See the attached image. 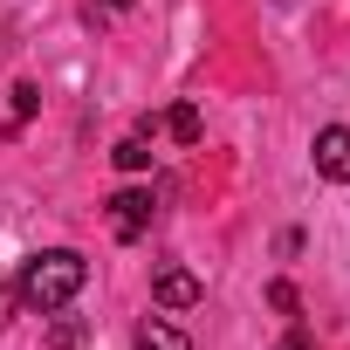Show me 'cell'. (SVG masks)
Listing matches in <instances>:
<instances>
[{
  "label": "cell",
  "mask_w": 350,
  "mask_h": 350,
  "mask_svg": "<svg viewBox=\"0 0 350 350\" xmlns=\"http://www.w3.org/2000/svg\"><path fill=\"white\" fill-rule=\"evenodd\" d=\"M83 282H90V261L76 254V247H49V254H28L21 261V275H14V288H21V302L28 309H69L76 295H83Z\"/></svg>",
  "instance_id": "cell-1"
},
{
  "label": "cell",
  "mask_w": 350,
  "mask_h": 350,
  "mask_svg": "<svg viewBox=\"0 0 350 350\" xmlns=\"http://www.w3.org/2000/svg\"><path fill=\"white\" fill-rule=\"evenodd\" d=\"M151 213H158V200H151L144 186H124V193H110V234H117V241H137V234L151 227Z\"/></svg>",
  "instance_id": "cell-2"
},
{
  "label": "cell",
  "mask_w": 350,
  "mask_h": 350,
  "mask_svg": "<svg viewBox=\"0 0 350 350\" xmlns=\"http://www.w3.org/2000/svg\"><path fill=\"white\" fill-rule=\"evenodd\" d=\"M316 172L329 186H350V124H323L316 131Z\"/></svg>",
  "instance_id": "cell-3"
},
{
  "label": "cell",
  "mask_w": 350,
  "mask_h": 350,
  "mask_svg": "<svg viewBox=\"0 0 350 350\" xmlns=\"http://www.w3.org/2000/svg\"><path fill=\"white\" fill-rule=\"evenodd\" d=\"M151 295H158V309H200V275L193 268H158V282H151Z\"/></svg>",
  "instance_id": "cell-4"
},
{
  "label": "cell",
  "mask_w": 350,
  "mask_h": 350,
  "mask_svg": "<svg viewBox=\"0 0 350 350\" xmlns=\"http://www.w3.org/2000/svg\"><path fill=\"white\" fill-rule=\"evenodd\" d=\"M158 131H165L172 144H200V110H193V103H172V110L158 117Z\"/></svg>",
  "instance_id": "cell-5"
},
{
  "label": "cell",
  "mask_w": 350,
  "mask_h": 350,
  "mask_svg": "<svg viewBox=\"0 0 350 350\" xmlns=\"http://www.w3.org/2000/svg\"><path fill=\"white\" fill-rule=\"evenodd\" d=\"M137 350H193V343H186V329H172V323L151 316V323H137Z\"/></svg>",
  "instance_id": "cell-6"
},
{
  "label": "cell",
  "mask_w": 350,
  "mask_h": 350,
  "mask_svg": "<svg viewBox=\"0 0 350 350\" xmlns=\"http://www.w3.org/2000/svg\"><path fill=\"white\" fill-rule=\"evenodd\" d=\"M110 158H117V172H144V165H151L144 131H137V137H117V144H110Z\"/></svg>",
  "instance_id": "cell-7"
},
{
  "label": "cell",
  "mask_w": 350,
  "mask_h": 350,
  "mask_svg": "<svg viewBox=\"0 0 350 350\" xmlns=\"http://www.w3.org/2000/svg\"><path fill=\"white\" fill-rule=\"evenodd\" d=\"M268 302H275V309H282V316H295V309H302V295H295V288H288V282H275V288H268Z\"/></svg>",
  "instance_id": "cell-8"
},
{
  "label": "cell",
  "mask_w": 350,
  "mask_h": 350,
  "mask_svg": "<svg viewBox=\"0 0 350 350\" xmlns=\"http://www.w3.org/2000/svg\"><path fill=\"white\" fill-rule=\"evenodd\" d=\"M76 343H83V329H76V323H62V329H55V350H76Z\"/></svg>",
  "instance_id": "cell-9"
},
{
  "label": "cell",
  "mask_w": 350,
  "mask_h": 350,
  "mask_svg": "<svg viewBox=\"0 0 350 350\" xmlns=\"http://www.w3.org/2000/svg\"><path fill=\"white\" fill-rule=\"evenodd\" d=\"M275 350H316V343H309V329H288V336H282Z\"/></svg>",
  "instance_id": "cell-10"
},
{
  "label": "cell",
  "mask_w": 350,
  "mask_h": 350,
  "mask_svg": "<svg viewBox=\"0 0 350 350\" xmlns=\"http://www.w3.org/2000/svg\"><path fill=\"white\" fill-rule=\"evenodd\" d=\"M103 8H110V14H124V8H131V0H103Z\"/></svg>",
  "instance_id": "cell-11"
}]
</instances>
